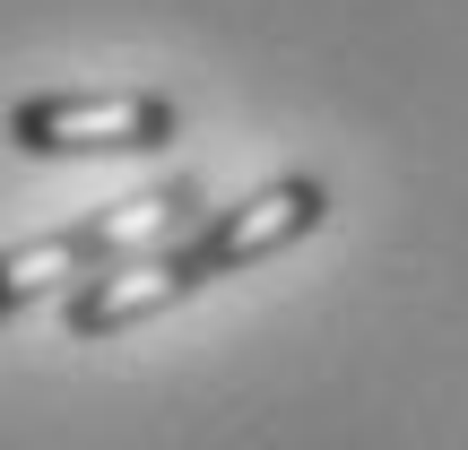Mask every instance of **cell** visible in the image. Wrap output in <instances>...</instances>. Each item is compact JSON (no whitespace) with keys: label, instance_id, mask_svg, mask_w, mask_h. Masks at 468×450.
Listing matches in <instances>:
<instances>
[{"label":"cell","instance_id":"6da1fadb","mask_svg":"<svg viewBox=\"0 0 468 450\" xmlns=\"http://www.w3.org/2000/svg\"><path fill=\"white\" fill-rule=\"evenodd\" d=\"M191 225H200V191L191 183H156V191H131V200L96 208V217H79V225H52V234H35V243H9L0 251V320L44 303V295H61V286L104 277L113 260L183 243Z\"/></svg>","mask_w":468,"mask_h":450},{"label":"cell","instance_id":"7a4b0ae2","mask_svg":"<svg viewBox=\"0 0 468 450\" xmlns=\"http://www.w3.org/2000/svg\"><path fill=\"white\" fill-rule=\"evenodd\" d=\"M183 131L174 96L156 87H104V96H27L9 104V148L27 156H148Z\"/></svg>","mask_w":468,"mask_h":450},{"label":"cell","instance_id":"3957f363","mask_svg":"<svg viewBox=\"0 0 468 450\" xmlns=\"http://www.w3.org/2000/svg\"><path fill=\"white\" fill-rule=\"evenodd\" d=\"M321 217H330V191H321L313 173H278V183H261L251 200L208 208V217L174 243V260H183L191 286H218V277H243L251 260L295 251L303 234H321Z\"/></svg>","mask_w":468,"mask_h":450},{"label":"cell","instance_id":"277c9868","mask_svg":"<svg viewBox=\"0 0 468 450\" xmlns=\"http://www.w3.org/2000/svg\"><path fill=\"white\" fill-rule=\"evenodd\" d=\"M183 295H200V286L183 277V260H174V243H165V251H139V260H113L104 277L69 286L61 320H69V338H113V330H139V320L174 312Z\"/></svg>","mask_w":468,"mask_h":450}]
</instances>
